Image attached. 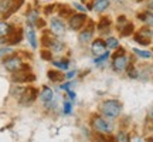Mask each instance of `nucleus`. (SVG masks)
<instances>
[{"label":"nucleus","mask_w":153,"mask_h":142,"mask_svg":"<svg viewBox=\"0 0 153 142\" xmlns=\"http://www.w3.org/2000/svg\"><path fill=\"white\" fill-rule=\"evenodd\" d=\"M140 19H143L145 22L148 23L149 26H153V14H150V13H146V14H140Z\"/></svg>","instance_id":"b1692460"},{"label":"nucleus","mask_w":153,"mask_h":142,"mask_svg":"<svg viewBox=\"0 0 153 142\" xmlns=\"http://www.w3.org/2000/svg\"><path fill=\"white\" fill-rule=\"evenodd\" d=\"M101 112L108 118H116L122 112V104L116 99H106L101 104Z\"/></svg>","instance_id":"f257e3e1"},{"label":"nucleus","mask_w":153,"mask_h":142,"mask_svg":"<svg viewBox=\"0 0 153 142\" xmlns=\"http://www.w3.org/2000/svg\"><path fill=\"white\" fill-rule=\"evenodd\" d=\"M133 53L136 55H139L140 58H146V60L152 58V53L150 51H143V50H139V49H133Z\"/></svg>","instance_id":"a211bd4d"},{"label":"nucleus","mask_w":153,"mask_h":142,"mask_svg":"<svg viewBox=\"0 0 153 142\" xmlns=\"http://www.w3.org/2000/svg\"><path fill=\"white\" fill-rule=\"evenodd\" d=\"M116 142H131V138H129V134L125 131H120L116 134V138H115Z\"/></svg>","instance_id":"2eb2a0df"},{"label":"nucleus","mask_w":153,"mask_h":142,"mask_svg":"<svg viewBox=\"0 0 153 142\" xmlns=\"http://www.w3.org/2000/svg\"><path fill=\"white\" fill-rule=\"evenodd\" d=\"M37 20H38V13L36 10H30L27 13V22H28V24L31 26V24H34V23H37Z\"/></svg>","instance_id":"f3484780"},{"label":"nucleus","mask_w":153,"mask_h":142,"mask_svg":"<svg viewBox=\"0 0 153 142\" xmlns=\"http://www.w3.org/2000/svg\"><path fill=\"white\" fill-rule=\"evenodd\" d=\"M54 66L60 70H68V63L67 61H54Z\"/></svg>","instance_id":"393cba45"},{"label":"nucleus","mask_w":153,"mask_h":142,"mask_svg":"<svg viewBox=\"0 0 153 142\" xmlns=\"http://www.w3.org/2000/svg\"><path fill=\"white\" fill-rule=\"evenodd\" d=\"M47 75H48V78L51 80V81H61L62 78H65V77L62 75L60 71H53V70H50Z\"/></svg>","instance_id":"4468645a"},{"label":"nucleus","mask_w":153,"mask_h":142,"mask_svg":"<svg viewBox=\"0 0 153 142\" xmlns=\"http://www.w3.org/2000/svg\"><path fill=\"white\" fill-rule=\"evenodd\" d=\"M10 30L11 27L7 24V23H3L0 22V37H3V36H7V34H10Z\"/></svg>","instance_id":"6ab92c4d"},{"label":"nucleus","mask_w":153,"mask_h":142,"mask_svg":"<svg viewBox=\"0 0 153 142\" xmlns=\"http://www.w3.org/2000/svg\"><path fill=\"white\" fill-rule=\"evenodd\" d=\"M41 58L43 60H45V61H51V53L50 51H47V50H44V51H41Z\"/></svg>","instance_id":"cd10ccee"},{"label":"nucleus","mask_w":153,"mask_h":142,"mask_svg":"<svg viewBox=\"0 0 153 142\" xmlns=\"http://www.w3.org/2000/svg\"><path fill=\"white\" fill-rule=\"evenodd\" d=\"M26 36H27V40L30 46L33 47V49H37V37H36V31H34V28L28 24L27 28H26Z\"/></svg>","instance_id":"9b49d317"},{"label":"nucleus","mask_w":153,"mask_h":142,"mask_svg":"<svg viewBox=\"0 0 153 142\" xmlns=\"http://www.w3.org/2000/svg\"><path fill=\"white\" fill-rule=\"evenodd\" d=\"M44 24H45V22H44V20H43V22H41V19H38V20H37V26H38V27H44Z\"/></svg>","instance_id":"2f4dec72"},{"label":"nucleus","mask_w":153,"mask_h":142,"mask_svg":"<svg viewBox=\"0 0 153 142\" xmlns=\"http://www.w3.org/2000/svg\"><path fill=\"white\" fill-rule=\"evenodd\" d=\"M23 38V30L22 28H17L14 31H10L9 37H7V43L9 44H19Z\"/></svg>","instance_id":"9d476101"},{"label":"nucleus","mask_w":153,"mask_h":142,"mask_svg":"<svg viewBox=\"0 0 153 142\" xmlns=\"http://www.w3.org/2000/svg\"><path fill=\"white\" fill-rule=\"evenodd\" d=\"M22 60L19 58V57H10V58H7L4 61V67L6 70L9 71H19L22 68Z\"/></svg>","instance_id":"39448f33"},{"label":"nucleus","mask_w":153,"mask_h":142,"mask_svg":"<svg viewBox=\"0 0 153 142\" xmlns=\"http://www.w3.org/2000/svg\"><path fill=\"white\" fill-rule=\"evenodd\" d=\"M50 47H51V50H53V51H55V53H60V51H62V50H64V44L61 43L60 40H53Z\"/></svg>","instance_id":"dca6fc26"},{"label":"nucleus","mask_w":153,"mask_h":142,"mask_svg":"<svg viewBox=\"0 0 153 142\" xmlns=\"http://www.w3.org/2000/svg\"><path fill=\"white\" fill-rule=\"evenodd\" d=\"M92 36H94L92 28H87V30L81 31V34H79V43L85 44V43H88V41H91V40H92Z\"/></svg>","instance_id":"ddd939ff"},{"label":"nucleus","mask_w":153,"mask_h":142,"mask_svg":"<svg viewBox=\"0 0 153 142\" xmlns=\"http://www.w3.org/2000/svg\"><path fill=\"white\" fill-rule=\"evenodd\" d=\"M71 112H72V104L70 101H65V102H64V114L70 115Z\"/></svg>","instance_id":"a878e982"},{"label":"nucleus","mask_w":153,"mask_h":142,"mask_svg":"<svg viewBox=\"0 0 153 142\" xmlns=\"http://www.w3.org/2000/svg\"><path fill=\"white\" fill-rule=\"evenodd\" d=\"M68 94H70V97H71V98H75V94L72 93V91H68Z\"/></svg>","instance_id":"f704fd0d"},{"label":"nucleus","mask_w":153,"mask_h":142,"mask_svg":"<svg viewBox=\"0 0 153 142\" xmlns=\"http://www.w3.org/2000/svg\"><path fill=\"white\" fill-rule=\"evenodd\" d=\"M152 117H153V112H152Z\"/></svg>","instance_id":"c9c22d12"},{"label":"nucleus","mask_w":153,"mask_h":142,"mask_svg":"<svg viewBox=\"0 0 153 142\" xmlns=\"http://www.w3.org/2000/svg\"><path fill=\"white\" fill-rule=\"evenodd\" d=\"M148 9L149 10H153V0H149L148 1Z\"/></svg>","instance_id":"473e14b6"},{"label":"nucleus","mask_w":153,"mask_h":142,"mask_svg":"<svg viewBox=\"0 0 153 142\" xmlns=\"http://www.w3.org/2000/svg\"><path fill=\"white\" fill-rule=\"evenodd\" d=\"M50 27H51V31L54 34H64L65 33V24L62 23L61 19H53L50 22Z\"/></svg>","instance_id":"423d86ee"},{"label":"nucleus","mask_w":153,"mask_h":142,"mask_svg":"<svg viewBox=\"0 0 153 142\" xmlns=\"http://www.w3.org/2000/svg\"><path fill=\"white\" fill-rule=\"evenodd\" d=\"M91 50H92V54H95L97 57H99V55H102L105 54L106 51V43L105 41H102V40H95L92 43V47H91Z\"/></svg>","instance_id":"6e6552de"},{"label":"nucleus","mask_w":153,"mask_h":142,"mask_svg":"<svg viewBox=\"0 0 153 142\" xmlns=\"http://www.w3.org/2000/svg\"><path fill=\"white\" fill-rule=\"evenodd\" d=\"M109 26H111V22H109V19H102V20L99 22V24H98L99 30H101L102 33H106V30L109 28Z\"/></svg>","instance_id":"aec40b11"},{"label":"nucleus","mask_w":153,"mask_h":142,"mask_svg":"<svg viewBox=\"0 0 153 142\" xmlns=\"http://www.w3.org/2000/svg\"><path fill=\"white\" fill-rule=\"evenodd\" d=\"M7 53H11V49H1L0 50V57H1V55H4V54H7Z\"/></svg>","instance_id":"c756f323"},{"label":"nucleus","mask_w":153,"mask_h":142,"mask_svg":"<svg viewBox=\"0 0 153 142\" xmlns=\"http://www.w3.org/2000/svg\"><path fill=\"white\" fill-rule=\"evenodd\" d=\"M60 14L62 17H64V16H65V17H68V16L71 17V9H68V7L65 6V7H62V9L60 10Z\"/></svg>","instance_id":"bb28decb"},{"label":"nucleus","mask_w":153,"mask_h":142,"mask_svg":"<svg viewBox=\"0 0 153 142\" xmlns=\"http://www.w3.org/2000/svg\"><path fill=\"white\" fill-rule=\"evenodd\" d=\"M112 66H114V68L116 71L126 70V67H128V57H126L125 54H123V55H115Z\"/></svg>","instance_id":"0eeeda50"},{"label":"nucleus","mask_w":153,"mask_h":142,"mask_svg":"<svg viewBox=\"0 0 153 142\" xmlns=\"http://www.w3.org/2000/svg\"><path fill=\"white\" fill-rule=\"evenodd\" d=\"M133 28H135L133 27V24H132V23H128L125 27L122 28V31H120V33H122V36H129V34H132Z\"/></svg>","instance_id":"5701e85b"},{"label":"nucleus","mask_w":153,"mask_h":142,"mask_svg":"<svg viewBox=\"0 0 153 142\" xmlns=\"http://www.w3.org/2000/svg\"><path fill=\"white\" fill-rule=\"evenodd\" d=\"M108 57H109V54H108V53H105V54H102V55H99V57H97V58H95V63H97V64H99V63H102V61L106 60Z\"/></svg>","instance_id":"c85d7f7f"},{"label":"nucleus","mask_w":153,"mask_h":142,"mask_svg":"<svg viewBox=\"0 0 153 142\" xmlns=\"http://www.w3.org/2000/svg\"><path fill=\"white\" fill-rule=\"evenodd\" d=\"M75 7H76V9H78L79 11H82V13H84V11H87V9H85V7H84L82 4H78V3H75Z\"/></svg>","instance_id":"7c9ffc66"},{"label":"nucleus","mask_w":153,"mask_h":142,"mask_svg":"<svg viewBox=\"0 0 153 142\" xmlns=\"http://www.w3.org/2000/svg\"><path fill=\"white\" fill-rule=\"evenodd\" d=\"M36 98H37V90L36 88H26V91L20 97V101H22V104L28 105L31 104Z\"/></svg>","instance_id":"7ed1b4c3"},{"label":"nucleus","mask_w":153,"mask_h":142,"mask_svg":"<svg viewBox=\"0 0 153 142\" xmlns=\"http://www.w3.org/2000/svg\"><path fill=\"white\" fill-rule=\"evenodd\" d=\"M74 74H75V72H74V71H71V72H68V74L65 75V78H68V80H70V78H72V77H74Z\"/></svg>","instance_id":"72a5a7b5"},{"label":"nucleus","mask_w":153,"mask_h":142,"mask_svg":"<svg viewBox=\"0 0 153 142\" xmlns=\"http://www.w3.org/2000/svg\"><path fill=\"white\" fill-rule=\"evenodd\" d=\"M109 7V0H95L92 4V9L95 11H104L105 9H108Z\"/></svg>","instance_id":"f8f14e48"},{"label":"nucleus","mask_w":153,"mask_h":142,"mask_svg":"<svg viewBox=\"0 0 153 142\" xmlns=\"http://www.w3.org/2000/svg\"><path fill=\"white\" fill-rule=\"evenodd\" d=\"M85 20H87L85 14H74L70 17V27L72 30H79L85 24Z\"/></svg>","instance_id":"20e7f679"},{"label":"nucleus","mask_w":153,"mask_h":142,"mask_svg":"<svg viewBox=\"0 0 153 142\" xmlns=\"http://www.w3.org/2000/svg\"><path fill=\"white\" fill-rule=\"evenodd\" d=\"M53 97H54V94H53L51 88H48V87L41 88V91H40V99L43 101L44 104H50L53 101Z\"/></svg>","instance_id":"1a4fd4ad"},{"label":"nucleus","mask_w":153,"mask_h":142,"mask_svg":"<svg viewBox=\"0 0 153 142\" xmlns=\"http://www.w3.org/2000/svg\"><path fill=\"white\" fill-rule=\"evenodd\" d=\"M118 47H119V41L115 37H109L106 40V49L114 50V49H118Z\"/></svg>","instance_id":"412c9836"},{"label":"nucleus","mask_w":153,"mask_h":142,"mask_svg":"<svg viewBox=\"0 0 153 142\" xmlns=\"http://www.w3.org/2000/svg\"><path fill=\"white\" fill-rule=\"evenodd\" d=\"M135 40H136L139 44H142V46H148V44L150 43V38L145 37V36H142V34H139V33L135 36Z\"/></svg>","instance_id":"4be33fe9"},{"label":"nucleus","mask_w":153,"mask_h":142,"mask_svg":"<svg viewBox=\"0 0 153 142\" xmlns=\"http://www.w3.org/2000/svg\"><path fill=\"white\" fill-rule=\"evenodd\" d=\"M92 126L95 131L101 132V134H109L112 131V124L108 122L106 120H104L102 117H99V115L92 118Z\"/></svg>","instance_id":"f03ea898"}]
</instances>
